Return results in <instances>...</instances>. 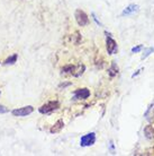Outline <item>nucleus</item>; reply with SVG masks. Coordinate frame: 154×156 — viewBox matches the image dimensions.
Segmentation results:
<instances>
[{
    "label": "nucleus",
    "mask_w": 154,
    "mask_h": 156,
    "mask_svg": "<svg viewBox=\"0 0 154 156\" xmlns=\"http://www.w3.org/2000/svg\"><path fill=\"white\" fill-rule=\"evenodd\" d=\"M59 108H60V102L54 100V101H49L47 103L43 104L38 109V111L39 113L42 114H50L52 112H54V111H56Z\"/></svg>",
    "instance_id": "1"
},
{
    "label": "nucleus",
    "mask_w": 154,
    "mask_h": 156,
    "mask_svg": "<svg viewBox=\"0 0 154 156\" xmlns=\"http://www.w3.org/2000/svg\"><path fill=\"white\" fill-rule=\"evenodd\" d=\"M74 17H75V20H77V23L79 26H87L89 24L88 15H87L83 10H81V9H77V10H75Z\"/></svg>",
    "instance_id": "2"
},
{
    "label": "nucleus",
    "mask_w": 154,
    "mask_h": 156,
    "mask_svg": "<svg viewBox=\"0 0 154 156\" xmlns=\"http://www.w3.org/2000/svg\"><path fill=\"white\" fill-rule=\"evenodd\" d=\"M95 143H96V133H87V135L81 137L80 139L81 147H89V146H92Z\"/></svg>",
    "instance_id": "3"
},
{
    "label": "nucleus",
    "mask_w": 154,
    "mask_h": 156,
    "mask_svg": "<svg viewBox=\"0 0 154 156\" xmlns=\"http://www.w3.org/2000/svg\"><path fill=\"white\" fill-rule=\"evenodd\" d=\"M34 111V108L32 105H27V106H23V108H19V109H15L12 111V115L15 117H27L31 113H33Z\"/></svg>",
    "instance_id": "4"
},
{
    "label": "nucleus",
    "mask_w": 154,
    "mask_h": 156,
    "mask_svg": "<svg viewBox=\"0 0 154 156\" xmlns=\"http://www.w3.org/2000/svg\"><path fill=\"white\" fill-rule=\"evenodd\" d=\"M106 49H107L108 55H115L118 50V45L116 41L109 34H107V37H106Z\"/></svg>",
    "instance_id": "5"
},
{
    "label": "nucleus",
    "mask_w": 154,
    "mask_h": 156,
    "mask_svg": "<svg viewBox=\"0 0 154 156\" xmlns=\"http://www.w3.org/2000/svg\"><path fill=\"white\" fill-rule=\"evenodd\" d=\"M90 96V90L88 88H79L73 92V100L74 101H82L87 100Z\"/></svg>",
    "instance_id": "6"
},
{
    "label": "nucleus",
    "mask_w": 154,
    "mask_h": 156,
    "mask_svg": "<svg viewBox=\"0 0 154 156\" xmlns=\"http://www.w3.org/2000/svg\"><path fill=\"white\" fill-rule=\"evenodd\" d=\"M139 10V5L131 4V5H128L127 7L122 12V16H129V15H132V14H134V12H137Z\"/></svg>",
    "instance_id": "7"
},
{
    "label": "nucleus",
    "mask_w": 154,
    "mask_h": 156,
    "mask_svg": "<svg viewBox=\"0 0 154 156\" xmlns=\"http://www.w3.org/2000/svg\"><path fill=\"white\" fill-rule=\"evenodd\" d=\"M63 127H64V122H63V120H62V119H60V120L56 121V122L54 123L53 127L50 129V133H60L62 129H63Z\"/></svg>",
    "instance_id": "8"
},
{
    "label": "nucleus",
    "mask_w": 154,
    "mask_h": 156,
    "mask_svg": "<svg viewBox=\"0 0 154 156\" xmlns=\"http://www.w3.org/2000/svg\"><path fill=\"white\" fill-rule=\"evenodd\" d=\"M144 117L149 122H154V104H151L149 108H147L146 112L144 114Z\"/></svg>",
    "instance_id": "9"
},
{
    "label": "nucleus",
    "mask_w": 154,
    "mask_h": 156,
    "mask_svg": "<svg viewBox=\"0 0 154 156\" xmlns=\"http://www.w3.org/2000/svg\"><path fill=\"white\" fill-rule=\"evenodd\" d=\"M75 69H77V67L72 66V65H66V66H64L62 68V73H64V74H71L74 76Z\"/></svg>",
    "instance_id": "10"
},
{
    "label": "nucleus",
    "mask_w": 154,
    "mask_h": 156,
    "mask_svg": "<svg viewBox=\"0 0 154 156\" xmlns=\"http://www.w3.org/2000/svg\"><path fill=\"white\" fill-rule=\"evenodd\" d=\"M154 53V47H151V48H144V53L142 55L141 57V60H145L146 58H149L151 55H153Z\"/></svg>",
    "instance_id": "11"
},
{
    "label": "nucleus",
    "mask_w": 154,
    "mask_h": 156,
    "mask_svg": "<svg viewBox=\"0 0 154 156\" xmlns=\"http://www.w3.org/2000/svg\"><path fill=\"white\" fill-rule=\"evenodd\" d=\"M108 74H109L110 77H115L116 75L118 74V66L115 62L112 63V66H110V68L108 69Z\"/></svg>",
    "instance_id": "12"
},
{
    "label": "nucleus",
    "mask_w": 154,
    "mask_h": 156,
    "mask_svg": "<svg viewBox=\"0 0 154 156\" xmlns=\"http://www.w3.org/2000/svg\"><path fill=\"white\" fill-rule=\"evenodd\" d=\"M17 59H18V55H10L8 59H6L5 60V62H4V65H6V66H8V65H14V63L17 61Z\"/></svg>",
    "instance_id": "13"
},
{
    "label": "nucleus",
    "mask_w": 154,
    "mask_h": 156,
    "mask_svg": "<svg viewBox=\"0 0 154 156\" xmlns=\"http://www.w3.org/2000/svg\"><path fill=\"white\" fill-rule=\"evenodd\" d=\"M142 50H144V45L143 44H139V45H137V47H134L132 48V53H139Z\"/></svg>",
    "instance_id": "14"
},
{
    "label": "nucleus",
    "mask_w": 154,
    "mask_h": 156,
    "mask_svg": "<svg viewBox=\"0 0 154 156\" xmlns=\"http://www.w3.org/2000/svg\"><path fill=\"white\" fill-rule=\"evenodd\" d=\"M8 109H6L4 105H0V113H7Z\"/></svg>",
    "instance_id": "15"
},
{
    "label": "nucleus",
    "mask_w": 154,
    "mask_h": 156,
    "mask_svg": "<svg viewBox=\"0 0 154 156\" xmlns=\"http://www.w3.org/2000/svg\"><path fill=\"white\" fill-rule=\"evenodd\" d=\"M92 17H93V20H95V22H96V24H97V25H99V26H101V23H100V22H99V20H97L96 15H95V14H93V12H92Z\"/></svg>",
    "instance_id": "16"
},
{
    "label": "nucleus",
    "mask_w": 154,
    "mask_h": 156,
    "mask_svg": "<svg viewBox=\"0 0 154 156\" xmlns=\"http://www.w3.org/2000/svg\"><path fill=\"white\" fill-rule=\"evenodd\" d=\"M142 70H143V68H142V69H139V70H137V73H136V74H133V75H132V78H134V77H136L137 75H139Z\"/></svg>",
    "instance_id": "17"
},
{
    "label": "nucleus",
    "mask_w": 154,
    "mask_h": 156,
    "mask_svg": "<svg viewBox=\"0 0 154 156\" xmlns=\"http://www.w3.org/2000/svg\"><path fill=\"white\" fill-rule=\"evenodd\" d=\"M0 94H1V92H0Z\"/></svg>",
    "instance_id": "18"
}]
</instances>
